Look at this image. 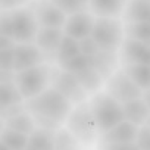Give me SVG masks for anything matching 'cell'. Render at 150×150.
<instances>
[{
  "mask_svg": "<svg viewBox=\"0 0 150 150\" xmlns=\"http://www.w3.org/2000/svg\"><path fill=\"white\" fill-rule=\"evenodd\" d=\"M9 15L12 21V38L15 40V43H34L35 35L40 30V24L33 9L19 8L9 11Z\"/></svg>",
  "mask_w": 150,
  "mask_h": 150,
  "instance_id": "obj_6",
  "label": "cell"
},
{
  "mask_svg": "<svg viewBox=\"0 0 150 150\" xmlns=\"http://www.w3.org/2000/svg\"><path fill=\"white\" fill-rule=\"evenodd\" d=\"M99 150H141L135 143H124V144H99Z\"/></svg>",
  "mask_w": 150,
  "mask_h": 150,
  "instance_id": "obj_33",
  "label": "cell"
},
{
  "mask_svg": "<svg viewBox=\"0 0 150 150\" xmlns=\"http://www.w3.org/2000/svg\"><path fill=\"white\" fill-rule=\"evenodd\" d=\"M44 53L34 43H19L15 46V72L43 65Z\"/></svg>",
  "mask_w": 150,
  "mask_h": 150,
  "instance_id": "obj_11",
  "label": "cell"
},
{
  "mask_svg": "<svg viewBox=\"0 0 150 150\" xmlns=\"http://www.w3.org/2000/svg\"><path fill=\"white\" fill-rule=\"evenodd\" d=\"M143 99H144V102H146V105L149 106V109H150V90H146V91H143V96H141Z\"/></svg>",
  "mask_w": 150,
  "mask_h": 150,
  "instance_id": "obj_36",
  "label": "cell"
},
{
  "mask_svg": "<svg viewBox=\"0 0 150 150\" xmlns=\"http://www.w3.org/2000/svg\"><path fill=\"white\" fill-rule=\"evenodd\" d=\"M125 28L118 18H102L97 16L94 19V27L91 37L96 40L99 47L103 52H113L116 53L124 43Z\"/></svg>",
  "mask_w": 150,
  "mask_h": 150,
  "instance_id": "obj_5",
  "label": "cell"
},
{
  "mask_svg": "<svg viewBox=\"0 0 150 150\" xmlns=\"http://www.w3.org/2000/svg\"><path fill=\"white\" fill-rule=\"evenodd\" d=\"M90 11L96 16L118 18L124 11V0H90Z\"/></svg>",
  "mask_w": 150,
  "mask_h": 150,
  "instance_id": "obj_16",
  "label": "cell"
},
{
  "mask_svg": "<svg viewBox=\"0 0 150 150\" xmlns=\"http://www.w3.org/2000/svg\"><path fill=\"white\" fill-rule=\"evenodd\" d=\"M0 143H3L12 150H25L30 143V135H25L15 129L3 127L2 134H0Z\"/></svg>",
  "mask_w": 150,
  "mask_h": 150,
  "instance_id": "obj_25",
  "label": "cell"
},
{
  "mask_svg": "<svg viewBox=\"0 0 150 150\" xmlns=\"http://www.w3.org/2000/svg\"><path fill=\"white\" fill-rule=\"evenodd\" d=\"M122 69L129 75V78L143 90H150V65L141 63H124Z\"/></svg>",
  "mask_w": 150,
  "mask_h": 150,
  "instance_id": "obj_18",
  "label": "cell"
},
{
  "mask_svg": "<svg viewBox=\"0 0 150 150\" xmlns=\"http://www.w3.org/2000/svg\"><path fill=\"white\" fill-rule=\"evenodd\" d=\"M149 21H150V19H149Z\"/></svg>",
  "mask_w": 150,
  "mask_h": 150,
  "instance_id": "obj_40",
  "label": "cell"
},
{
  "mask_svg": "<svg viewBox=\"0 0 150 150\" xmlns=\"http://www.w3.org/2000/svg\"><path fill=\"white\" fill-rule=\"evenodd\" d=\"M3 122H5L3 127H8V128L15 129V131L21 132V134H25V135H31L38 128L34 116L28 110H25L22 113H18L15 116H11V118L5 119Z\"/></svg>",
  "mask_w": 150,
  "mask_h": 150,
  "instance_id": "obj_17",
  "label": "cell"
},
{
  "mask_svg": "<svg viewBox=\"0 0 150 150\" xmlns=\"http://www.w3.org/2000/svg\"><path fill=\"white\" fill-rule=\"evenodd\" d=\"M135 144L141 150H150V127H149V124H144L143 127H140Z\"/></svg>",
  "mask_w": 150,
  "mask_h": 150,
  "instance_id": "obj_32",
  "label": "cell"
},
{
  "mask_svg": "<svg viewBox=\"0 0 150 150\" xmlns=\"http://www.w3.org/2000/svg\"><path fill=\"white\" fill-rule=\"evenodd\" d=\"M40 27L50 28H63L68 19V15L59 9L52 0H37L31 8Z\"/></svg>",
  "mask_w": 150,
  "mask_h": 150,
  "instance_id": "obj_9",
  "label": "cell"
},
{
  "mask_svg": "<svg viewBox=\"0 0 150 150\" xmlns=\"http://www.w3.org/2000/svg\"><path fill=\"white\" fill-rule=\"evenodd\" d=\"M121 56L124 63L150 65V44L127 37L121 46Z\"/></svg>",
  "mask_w": 150,
  "mask_h": 150,
  "instance_id": "obj_14",
  "label": "cell"
},
{
  "mask_svg": "<svg viewBox=\"0 0 150 150\" xmlns=\"http://www.w3.org/2000/svg\"><path fill=\"white\" fill-rule=\"evenodd\" d=\"M66 128L77 137L84 146H90L97 140V125L91 113L88 102L77 105L66 119Z\"/></svg>",
  "mask_w": 150,
  "mask_h": 150,
  "instance_id": "obj_3",
  "label": "cell"
},
{
  "mask_svg": "<svg viewBox=\"0 0 150 150\" xmlns=\"http://www.w3.org/2000/svg\"><path fill=\"white\" fill-rule=\"evenodd\" d=\"M77 75V78L80 81V84L83 86V88L88 93V94H96L99 93V90L102 88L103 83H105V78L102 77V75L93 68H87L81 72H77L75 74Z\"/></svg>",
  "mask_w": 150,
  "mask_h": 150,
  "instance_id": "obj_20",
  "label": "cell"
},
{
  "mask_svg": "<svg viewBox=\"0 0 150 150\" xmlns=\"http://www.w3.org/2000/svg\"><path fill=\"white\" fill-rule=\"evenodd\" d=\"M150 19V3L147 0H131L125 9V21L129 22H143Z\"/></svg>",
  "mask_w": 150,
  "mask_h": 150,
  "instance_id": "obj_22",
  "label": "cell"
},
{
  "mask_svg": "<svg viewBox=\"0 0 150 150\" xmlns=\"http://www.w3.org/2000/svg\"><path fill=\"white\" fill-rule=\"evenodd\" d=\"M15 46H16V43H15L13 38L0 35V50H6V49H11V47H15Z\"/></svg>",
  "mask_w": 150,
  "mask_h": 150,
  "instance_id": "obj_35",
  "label": "cell"
},
{
  "mask_svg": "<svg viewBox=\"0 0 150 150\" xmlns=\"http://www.w3.org/2000/svg\"><path fill=\"white\" fill-rule=\"evenodd\" d=\"M65 37L63 28H50V27H40L34 44L44 53V54H53L56 57V53L60 47V43Z\"/></svg>",
  "mask_w": 150,
  "mask_h": 150,
  "instance_id": "obj_13",
  "label": "cell"
},
{
  "mask_svg": "<svg viewBox=\"0 0 150 150\" xmlns=\"http://www.w3.org/2000/svg\"><path fill=\"white\" fill-rule=\"evenodd\" d=\"M125 35L128 38L150 44V21L143 22H129L125 27Z\"/></svg>",
  "mask_w": 150,
  "mask_h": 150,
  "instance_id": "obj_26",
  "label": "cell"
},
{
  "mask_svg": "<svg viewBox=\"0 0 150 150\" xmlns=\"http://www.w3.org/2000/svg\"><path fill=\"white\" fill-rule=\"evenodd\" d=\"M91 66L102 75L105 80H108L116 71V53L102 50L99 54L93 56V65Z\"/></svg>",
  "mask_w": 150,
  "mask_h": 150,
  "instance_id": "obj_21",
  "label": "cell"
},
{
  "mask_svg": "<svg viewBox=\"0 0 150 150\" xmlns=\"http://www.w3.org/2000/svg\"><path fill=\"white\" fill-rule=\"evenodd\" d=\"M106 91L122 105L143 96V90L129 78L124 69H116L106 80Z\"/></svg>",
  "mask_w": 150,
  "mask_h": 150,
  "instance_id": "obj_7",
  "label": "cell"
},
{
  "mask_svg": "<svg viewBox=\"0 0 150 150\" xmlns=\"http://www.w3.org/2000/svg\"><path fill=\"white\" fill-rule=\"evenodd\" d=\"M81 53L80 50V41L75 40L69 35L65 34L62 43H60V47L56 53V60L57 62H65V60H69L75 56H78Z\"/></svg>",
  "mask_w": 150,
  "mask_h": 150,
  "instance_id": "obj_27",
  "label": "cell"
},
{
  "mask_svg": "<svg viewBox=\"0 0 150 150\" xmlns=\"http://www.w3.org/2000/svg\"><path fill=\"white\" fill-rule=\"evenodd\" d=\"M147 2H149V3H150V0H147Z\"/></svg>",
  "mask_w": 150,
  "mask_h": 150,
  "instance_id": "obj_39",
  "label": "cell"
},
{
  "mask_svg": "<svg viewBox=\"0 0 150 150\" xmlns=\"http://www.w3.org/2000/svg\"><path fill=\"white\" fill-rule=\"evenodd\" d=\"M0 150H12V149H9L8 146H5L3 143H0Z\"/></svg>",
  "mask_w": 150,
  "mask_h": 150,
  "instance_id": "obj_37",
  "label": "cell"
},
{
  "mask_svg": "<svg viewBox=\"0 0 150 150\" xmlns=\"http://www.w3.org/2000/svg\"><path fill=\"white\" fill-rule=\"evenodd\" d=\"M122 106H124L125 121L132 122L137 127H143L150 119V109L146 105L143 97H138V99H134L131 102H127Z\"/></svg>",
  "mask_w": 150,
  "mask_h": 150,
  "instance_id": "obj_15",
  "label": "cell"
},
{
  "mask_svg": "<svg viewBox=\"0 0 150 150\" xmlns=\"http://www.w3.org/2000/svg\"><path fill=\"white\" fill-rule=\"evenodd\" d=\"M28 0H0V6L3 11H13L19 9V6L25 5Z\"/></svg>",
  "mask_w": 150,
  "mask_h": 150,
  "instance_id": "obj_34",
  "label": "cell"
},
{
  "mask_svg": "<svg viewBox=\"0 0 150 150\" xmlns=\"http://www.w3.org/2000/svg\"><path fill=\"white\" fill-rule=\"evenodd\" d=\"M24 105L40 128L52 131H57L62 124L66 122L72 110V103L53 87H49L38 96L25 100Z\"/></svg>",
  "mask_w": 150,
  "mask_h": 150,
  "instance_id": "obj_1",
  "label": "cell"
},
{
  "mask_svg": "<svg viewBox=\"0 0 150 150\" xmlns=\"http://www.w3.org/2000/svg\"><path fill=\"white\" fill-rule=\"evenodd\" d=\"M25 102L15 81H2L0 84V109L5 110L13 105H21Z\"/></svg>",
  "mask_w": 150,
  "mask_h": 150,
  "instance_id": "obj_19",
  "label": "cell"
},
{
  "mask_svg": "<svg viewBox=\"0 0 150 150\" xmlns=\"http://www.w3.org/2000/svg\"><path fill=\"white\" fill-rule=\"evenodd\" d=\"M52 2L59 9H62L66 15H72V13L84 11V5L81 2H78V0H52Z\"/></svg>",
  "mask_w": 150,
  "mask_h": 150,
  "instance_id": "obj_30",
  "label": "cell"
},
{
  "mask_svg": "<svg viewBox=\"0 0 150 150\" xmlns=\"http://www.w3.org/2000/svg\"><path fill=\"white\" fill-rule=\"evenodd\" d=\"M52 87L56 88L59 93H62L75 106L84 103L88 96V93L80 84L77 75L63 69L52 72Z\"/></svg>",
  "mask_w": 150,
  "mask_h": 150,
  "instance_id": "obj_8",
  "label": "cell"
},
{
  "mask_svg": "<svg viewBox=\"0 0 150 150\" xmlns=\"http://www.w3.org/2000/svg\"><path fill=\"white\" fill-rule=\"evenodd\" d=\"M80 50L83 54H87V56H96L102 52V49L99 47V44L91 35L80 40Z\"/></svg>",
  "mask_w": 150,
  "mask_h": 150,
  "instance_id": "obj_31",
  "label": "cell"
},
{
  "mask_svg": "<svg viewBox=\"0 0 150 150\" xmlns=\"http://www.w3.org/2000/svg\"><path fill=\"white\" fill-rule=\"evenodd\" d=\"M54 149L56 150H83V143L66 127H60L54 132Z\"/></svg>",
  "mask_w": 150,
  "mask_h": 150,
  "instance_id": "obj_24",
  "label": "cell"
},
{
  "mask_svg": "<svg viewBox=\"0 0 150 150\" xmlns=\"http://www.w3.org/2000/svg\"><path fill=\"white\" fill-rule=\"evenodd\" d=\"M140 127L134 125L132 122L124 121L121 124H118L116 127H113L112 129H109L105 134L99 135V144H124V143H135L137 140V134H138Z\"/></svg>",
  "mask_w": 150,
  "mask_h": 150,
  "instance_id": "obj_12",
  "label": "cell"
},
{
  "mask_svg": "<svg viewBox=\"0 0 150 150\" xmlns=\"http://www.w3.org/2000/svg\"><path fill=\"white\" fill-rule=\"evenodd\" d=\"M52 69L47 65H38L30 69H24L15 72V84L19 88L21 94L25 100L33 99L49 88V83L52 80Z\"/></svg>",
  "mask_w": 150,
  "mask_h": 150,
  "instance_id": "obj_4",
  "label": "cell"
},
{
  "mask_svg": "<svg viewBox=\"0 0 150 150\" xmlns=\"http://www.w3.org/2000/svg\"><path fill=\"white\" fill-rule=\"evenodd\" d=\"M54 132L56 131L38 127L30 135L28 146L33 147L34 150H56L54 149Z\"/></svg>",
  "mask_w": 150,
  "mask_h": 150,
  "instance_id": "obj_23",
  "label": "cell"
},
{
  "mask_svg": "<svg viewBox=\"0 0 150 150\" xmlns=\"http://www.w3.org/2000/svg\"><path fill=\"white\" fill-rule=\"evenodd\" d=\"M91 65H93V56H87V54H83V53H80L78 56H75V57H72L69 60L59 62V68L60 69L72 72V74L81 72V71L90 68Z\"/></svg>",
  "mask_w": 150,
  "mask_h": 150,
  "instance_id": "obj_28",
  "label": "cell"
},
{
  "mask_svg": "<svg viewBox=\"0 0 150 150\" xmlns=\"http://www.w3.org/2000/svg\"><path fill=\"white\" fill-rule=\"evenodd\" d=\"M88 105L94 116L99 135L108 132L109 129L125 121L122 103L113 99L108 91H99L93 94L88 100Z\"/></svg>",
  "mask_w": 150,
  "mask_h": 150,
  "instance_id": "obj_2",
  "label": "cell"
},
{
  "mask_svg": "<svg viewBox=\"0 0 150 150\" xmlns=\"http://www.w3.org/2000/svg\"><path fill=\"white\" fill-rule=\"evenodd\" d=\"M78 2H81L83 5H86V3H88V2H90V0H78Z\"/></svg>",
  "mask_w": 150,
  "mask_h": 150,
  "instance_id": "obj_38",
  "label": "cell"
},
{
  "mask_svg": "<svg viewBox=\"0 0 150 150\" xmlns=\"http://www.w3.org/2000/svg\"><path fill=\"white\" fill-rule=\"evenodd\" d=\"M93 27H94V18L88 12L83 11V12L68 15V19L65 22L63 31H65L66 35H69V37L80 41V40L91 35Z\"/></svg>",
  "mask_w": 150,
  "mask_h": 150,
  "instance_id": "obj_10",
  "label": "cell"
},
{
  "mask_svg": "<svg viewBox=\"0 0 150 150\" xmlns=\"http://www.w3.org/2000/svg\"><path fill=\"white\" fill-rule=\"evenodd\" d=\"M0 69L6 72H15V47L0 50Z\"/></svg>",
  "mask_w": 150,
  "mask_h": 150,
  "instance_id": "obj_29",
  "label": "cell"
}]
</instances>
